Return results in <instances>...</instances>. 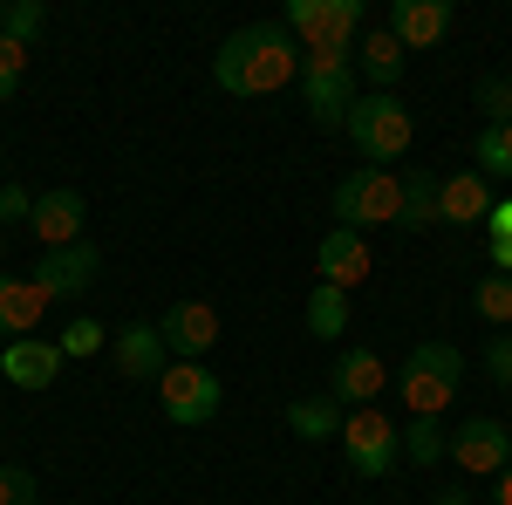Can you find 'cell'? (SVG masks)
Segmentation results:
<instances>
[{"instance_id": "e0dca14e", "label": "cell", "mask_w": 512, "mask_h": 505, "mask_svg": "<svg viewBox=\"0 0 512 505\" xmlns=\"http://www.w3.org/2000/svg\"><path fill=\"white\" fill-rule=\"evenodd\" d=\"M48 294H41L28 273H0V335L7 342H28V328H41Z\"/></svg>"}, {"instance_id": "d6a6232c", "label": "cell", "mask_w": 512, "mask_h": 505, "mask_svg": "<svg viewBox=\"0 0 512 505\" xmlns=\"http://www.w3.org/2000/svg\"><path fill=\"white\" fill-rule=\"evenodd\" d=\"M485 369H492L499 389H512V335H492V342H485Z\"/></svg>"}, {"instance_id": "d4e9b609", "label": "cell", "mask_w": 512, "mask_h": 505, "mask_svg": "<svg viewBox=\"0 0 512 505\" xmlns=\"http://www.w3.org/2000/svg\"><path fill=\"white\" fill-rule=\"evenodd\" d=\"M472 308H478V321L512 328V280H506V273H485V280L472 287Z\"/></svg>"}, {"instance_id": "ac0fdd59", "label": "cell", "mask_w": 512, "mask_h": 505, "mask_svg": "<svg viewBox=\"0 0 512 505\" xmlns=\"http://www.w3.org/2000/svg\"><path fill=\"white\" fill-rule=\"evenodd\" d=\"M0 376L21 389H48L55 376H62V349L55 342H41V335H28V342H7L0 349Z\"/></svg>"}, {"instance_id": "1f68e13d", "label": "cell", "mask_w": 512, "mask_h": 505, "mask_svg": "<svg viewBox=\"0 0 512 505\" xmlns=\"http://www.w3.org/2000/svg\"><path fill=\"white\" fill-rule=\"evenodd\" d=\"M35 198L41 192H28V185H0V226H14V219L28 226L35 219Z\"/></svg>"}, {"instance_id": "4dcf8cb0", "label": "cell", "mask_w": 512, "mask_h": 505, "mask_svg": "<svg viewBox=\"0 0 512 505\" xmlns=\"http://www.w3.org/2000/svg\"><path fill=\"white\" fill-rule=\"evenodd\" d=\"M35 471H21V465H0V505H35Z\"/></svg>"}, {"instance_id": "8992f818", "label": "cell", "mask_w": 512, "mask_h": 505, "mask_svg": "<svg viewBox=\"0 0 512 505\" xmlns=\"http://www.w3.org/2000/svg\"><path fill=\"white\" fill-rule=\"evenodd\" d=\"M362 0H287V14H280V28L301 41V55H315V48H349L362 41Z\"/></svg>"}, {"instance_id": "44dd1931", "label": "cell", "mask_w": 512, "mask_h": 505, "mask_svg": "<svg viewBox=\"0 0 512 505\" xmlns=\"http://www.w3.org/2000/svg\"><path fill=\"white\" fill-rule=\"evenodd\" d=\"M403 55H410V48H403L390 28H369V35L355 41V69L376 82V89H396V76H403Z\"/></svg>"}, {"instance_id": "74e56055", "label": "cell", "mask_w": 512, "mask_h": 505, "mask_svg": "<svg viewBox=\"0 0 512 505\" xmlns=\"http://www.w3.org/2000/svg\"><path fill=\"white\" fill-rule=\"evenodd\" d=\"M0 35H7V0H0Z\"/></svg>"}, {"instance_id": "4fadbf2b", "label": "cell", "mask_w": 512, "mask_h": 505, "mask_svg": "<svg viewBox=\"0 0 512 505\" xmlns=\"http://www.w3.org/2000/svg\"><path fill=\"white\" fill-rule=\"evenodd\" d=\"M315 273H321V287H342V294H355V287L376 273L369 233H349V226H335V233L315 246Z\"/></svg>"}, {"instance_id": "f35d334b", "label": "cell", "mask_w": 512, "mask_h": 505, "mask_svg": "<svg viewBox=\"0 0 512 505\" xmlns=\"http://www.w3.org/2000/svg\"><path fill=\"white\" fill-rule=\"evenodd\" d=\"M0 246H7V226H0Z\"/></svg>"}, {"instance_id": "7a4b0ae2", "label": "cell", "mask_w": 512, "mask_h": 505, "mask_svg": "<svg viewBox=\"0 0 512 505\" xmlns=\"http://www.w3.org/2000/svg\"><path fill=\"white\" fill-rule=\"evenodd\" d=\"M410 137H417V117L403 110V96H396V89H369V96H355V110H349V144L362 151V164L390 171L396 157L410 151Z\"/></svg>"}, {"instance_id": "484cf974", "label": "cell", "mask_w": 512, "mask_h": 505, "mask_svg": "<svg viewBox=\"0 0 512 505\" xmlns=\"http://www.w3.org/2000/svg\"><path fill=\"white\" fill-rule=\"evenodd\" d=\"M472 157H478V171L512 178V123H485V130H478V144H472Z\"/></svg>"}, {"instance_id": "60d3db41", "label": "cell", "mask_w": 512, "mask_h": 505, "mask_svg": "<svg viewBox=\"0 0 512 505\" xmlns=\"http://www.w3.org/2000/svg\"><path fill=\"white\" fill-rule=\"evenodd\" d=\"M506 396H512V389H506Z\"/></svg>"}, {"instance_id": "cb8c5ba5", "label": "cell", "mask_w": 512, "mask_h": 505, "mask_svg": "<svg viewBox=\"0 0 512 505\" xmlns=\"http://www.w3.org/2000/svg\"><path fill=\"white\" fill-rule=\"evenodd\" d=\"M444 451H451L444 417H410V430H403V458H410V465H444Z\"/></svg>"}, {"instance_id": "7402d4cb", "label": "cell", "mask_w": 512, "mask_h": 505, "mask_svg": "<svg viewBox=\"0 0 512 505\" xmlns=\"http://www.w3.org/2000/svg\"><path fill=\"white\" fill-rule=\"evenodd\" d=\"M437 185H444V178L424 171V164L403 171V219H396L403 233H431V226H437Z\"/></svg>"}, {"instance_id": "d6986e66", "label": "cell", "mask_w": 512, "mask_h": 505, "mask_svg": "<svg viewBox=\"0 0 512 505\" xmlns=\"http://www.w3.org/2000/svg\"><path fill=\"white\" fill-rule=\"evenodd\" d=\"M485 212H492V192L478 171H451L437 185V226H485Z\"/></svg>"}, {"instance_id": "30bf717a", "label": "cell", "mask_w": 512, "mask_h": 505, "mask_svg": "<svg viewBox=\"0 0 512 505\" xmlns=\"http://www.w3.org/2000/svg\"><path fill=\"white\" fill-rule=\"evenodd\" d=\"M383 389H390V369H383V355L369 349V342H349V349L335 355V369H328V396H335L342 410H376Z\"/></svg>"}, {"instance_id": "603a6c76", "label": "cell", "mask_w": 512, "mask_h": 505, "mask_svg": "<svg viewBox=\"0 0 512 505\" xmlns=\"http://www.w3.org/2000/svg\"><path fill=\"white\" fill-rule=\"evenodd\" d=\"M308 335L315 342H342L349 335V294L342 287H321L315 280V294H308Z\"/></svg>"}, {"instance_id": "d590c367", "label": "cell", "mask_w": 512, "mask_h": 505, "mask_svg": "<svg viewBox=\"0 0 512 505\" xmlns=\"http://www.w3.org/2000/svg\"><path fill=\"white\" fill-rule=\"evenodd\" d=\"M492 505H512V465L499 471V492H492Z\"/></svg>"}, {"instance_id": "6da1fadb", "label": "cell", "mask_w": 512, "mask_h": 505, "mask_svg": "<svg viewBox=\"0 0 512 505\" xmlns=\"http://www.w3.org/2000/svg\"><path fill=\"white\" fill-rule=\"evenodd\" d=\"M212 82H219L226 96H246V103L280 96L287 82H301V41L287 35L280 21H246L239 35L219 41V55H212Z\"/></svg>"}, {"instance_id": "f546056e", "label": "cell", "mask_w": 512, "mask_h": 505, "mask_svg": "<svg viewBox=\"0 0 512 505\" xmlns=\"http://www.w3.org/2000/svg\"><path fill=\"white\" fill-rule=\"evenodd\" d=\"M21 76H28V48H21V41H7V35H0V103H7V96L21 89Z\"/></svg>"}, {"instance_id": "5b68a950", "label": "cell", "mask_w": 512, "mask_h": 505, "mask_svg": "<svg viewBox=\"0 0 512 505\" xmlns=\"http://www.w3.org/2000/svg\"><path fill=\"white\" fill-rule=\"evenodd\" d=\"M335 219H342L349 233L396 226V219H403V178H396V171H376V164H355L349 178L335 185Z\"/></svg>"}, {"instance_id": "8d00e7d4", "label": "cell", "mask_w": 512, "mask_h": 505, "mask_svg": "<svg viewBox=\"0 0 512 505\" xmlns=\"http://www.w3.org/2000/svg\"><path fill=\"white\" fill-rule=\"evenodd\" d=\"M431 505H472V492H458V485H451V492H437Z\"/></svg>"}, {"instance_id": "4316f807", "label": "cell", "mask_w": 512, "mask_h": 505, "mask_svg": "<svg viewBox=\"0 0 512 505\" xmlns=\"http://www.w3.org/2000/svg\"><path fill=\"white\" fill-rule=\"evenodd\" d=\"M55 349H62V362H82V355L110 349V328H103V321H89V314H76V321L55 335Z\"/></svg>"}, {"instance_id": "9a60e30c", "label": "cell", "mask_w": 512, "mask_h": 505, "mask_svg": "<svg viewBox=\"0 0 512 505\" xmlns=\"http://www.w3.org/2000/svg\"><path fill=\"white\" fill-rule=\"evenodd\" d=\"M82 219H89V205H82L76 185H55V192H41L35 198V239H41V253H55V246H76L82 239Z\"/></svg>"}, {"instance_id": "9c48e42d", "label": "cell", "mask_w": 512, "mask_h": 505, "mask_svg": "<svg viewBox=\"0 0 512 505\" xmlns=\"http://www.w3.org/2000/svg\"><path fill=\"white\" fill-rule=\"evenodd\" d=\"M458 478H499L512 465V430L499 417H465V424L451 430V451H444Z\"/></svg>"}, {"instance_id": "5bb4252c", "label": "cell", "mask_w": 512, "mask_h": 505, "mask_svg": "<svg viewBox=\"0 0 512 505\" xmlns=\"http://www.w3.org/2000/svg\"><path fill=\"white\" fill-rule=\"evenodd\" d=\"M110 362H117L130 383H158L164 369H171V349H164L158 321H130V328H117V335H110Z\"/></svg>"}, {"instance_id": "ba28073f", "label": "cell", "mask_w": 512, "mask_h": 505, "mask_svg": "<svg viewBox=\"0 0 512 505\" xmlns=\"http://www.w3.org/2000/svg\"><path fill=\"white\" fill-rule=\"evenodd\" d=\"M342 451H349V471L355 478H390L403 465V430L383 417V410H349V424H342Z\"/></svg>"}, {"instance_id": "8fae6325", "label": "cell", "mask_w": 512, "mask_h": 505, "mask_svg": "<svg viewBox=\"0 0 512 505\" xmlns=\"http://www.w3.org/2000/svg\"><path fill=\"white\" fill-rule=\"evenodd\" d=\"M96 273H103V253H96L89 239H76V246H55V253H41L28 280H35L48 301H76V294H89V287H96Z\"/></svg>"}, {"instance_id": "2e32d148", "label": "cell", "mask_w": 512, "mask_h": 505, "mask_svg": "<svg viewBox=\"0 0 512 505\" xmlns=\"http://www.w3.org/2000/svg\"><path fill=\"white\" fill-rule=\"evenodd\" d=\"M451 14H458L451 0H390V21H383V28H390L403 48H437V41L451 35Z\"/></svg>"}, {"instance_id": "83f0119b", "label": "cell", "mask_w": 512, "mask_h": 505, "mask_svg": "<svg viewBox=\"0 0 512 505\" xmlns=\"http://www.w3.org/2000/svg\"><path fill=\"white\" fill-rule=\"evenodd\" d=\"M478 110H485V123H512V69L478 76Z\"/></svg>"}, {"instance_id": "277c9868", "label": "cell", "mask_w": 512, "mask_h": 505, "mask_svg": "<svg viewBox=\"0 0 512 505\" xmlns=\"http://www.w3.org/2000/svg\"><path fill=\"white\" fill-rule=\"evenodd\" d=\"M301 103L321 130H349L355 110V55L349 48H315L301 55Z\"/></svg>"}, {"instance_id": "ffe728a7", "label": "cell", "mask_w": 512, "mask_h": 505, "mask_svg": "<svg viewBox=\"0 0 512 505\" xmlns=\"http://www.w3.org/2000/svg\"><path fill=\"white\" fill-rule=\"evenodd\" d=\"M342 424H349V410H342L328 389H315V396H294V403H287V430H294V437H308V444L342 437Z\"/></svg>"}, {"instance_id": "836d02e7", "label": "cell", "mask_w": 512, "mask_h": 505, "mask_svg": "<svg viewBox=\"0 0 512 505\" xmlns=\"http://www.w3.org/2000/svg\"><path fill=\"white\" fill-rule=\"evenodd\" d=\"M485 233H492V239H512V198H492V212H485Z\"/></svg>"}, {"instance_id": "ab89813d", "label": "cell", "mask_w": 512, "mask_h": 505, "mask_svg": "<svg viewBox=\"0 0 512 505\" xmlns=\"http://www.w3.org/2000/svg\"><path fill=\"white\" fill-rule=\"evenodd\" d=\"M0 444H7V437H0ZM0 465H7V458H0Z\"/></svg>"}, {"instance_id": "7c38bea8", "label": "cell", "mask_w": 512, "mask_h": 505, "mask_svg": "<svg viewBox=\"0 0 512 505\" xmlns=\"http://www.w3.org/2000/svg\"><path fill=\"white\" fill-rule=\"evenodd\" d=\"M158 335L171 349V362H205V349L219 342V308L212 301H171L158 314Z\"/></svg>"}, {"instance_id": "52a82bcc", "label": "cell", "mask_w": 512, "mask_h": 505, "mask_svg": "<svg viewBox=\"0 0 512 505\" xmlns=\"http://www.w3.org/2000/svg\"><path fill=\"white\" fill-rule=\"evenodd\" d=\"M158 403H164V417H171V424L198 430V424H212V417H219L226 383H219L205 362H171V369L158 376Z\"/></svg>"}, {"instance_id": "3957f363", "label": "cell", "mask_w": 512, "mask_h": 505, "mask_svg": "<svg viewBox=\"0 0 512 505\" xmlns=\"http://www.w3.org/2000/svg\"><path fill=\"white\" fill-rule=\"evenodd\" d=\"M458 383H465V355L451 349V342H417V349L403 355V376H396L410 417H444Z\"/></svg>"}, {"instance_id": "e575fe53", "label": "cell", "mask_w": 512, "mask_h": 505, "mask_svg": "<svg viewBox=\"0 0 512 505\" xmlns=\"http://www.w3.org/2000/svg\"><path fill=\"white\" fill-rule=\"evenodd\" d=\"M492 273H506V280H512V239H492Z\"/></svg>"}, {"instance_id": "f1b7e54d", "label": "cell", "mask_w": 512, "mask_h": 505, "mask_svg": "<svg viewBox=\"0 0 512 505\" xmlns=\"http://www.w3.org/2000/svg\"><path fill=\"white\" fill-rule=\"evenodd\" d=\"M41 28H48V7H41V0H7V41L35 48Z\"/></svg>"}]
</instances>
